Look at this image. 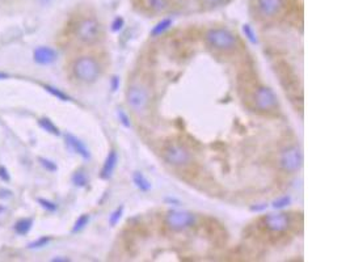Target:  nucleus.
I'll list each match as a JSON object with an SVG mask.
<instances>
[{"label":"nucleus","instance_id":"36","mask_svg":"<svg viewBox=\"0 0 350 262\" xmlns=\"http://www.w3.org/2000/svg\"><path fill=\"white\" fill-rule=\"evenodd\" d=\"M5 79H9V75H8L7 72H0V80H5Z\"/></svg>","mask_w":350,"mask_h":262},{"label":"nucleus","instance_id":"9","mask_svg":"<svg viewBox=\"0 0 350 262\" xmlns=\"http://www.w3.org/2000/svg\"><path fill=\"white\" fill-rule=\"evenodd\" d=\"M262 226L265 230L273 234H282L291 227V219L290 215L285 212H278V214H267L262 218Z\"/></svg>","mask_w":350,"mask_h":262},{"label":"nucleus","instance_id":"4","mask_svg":"<svg viewBox=\"0 0 350 262\" xmlns=\"http://www.w3.org/2000/svg\"><path fill=\"white\" fill-rule=\"evenodd\" d=\"M166 226L174 232H182L195 224V215L186 210H170L164 218Z\"/></svg>","mask_w":350,"mask_h":262},{"label":"nucleus","instance_id":"3","mask_svg":"<svg viewBox=\"0 0 350 262\" xmlns=\"http://www.w3.org/2000/svg\"><path fill=\"white\" fill-rule=\"evenodd\" d=\"M163 159L167 164L175 168L186 167L191 162V152L180 143H171L163 150Z\"/></svg>","mask_w":350,"mask_h":262},{"label":"nucleus","instance_id":"1","mask_svg":"<svg viewBox=\"0 0 350 262\" xmlns=\"http://www.w3.org/2000/svg\"><path fill=\"white\" fill-rule=\"evenodd\" d=\"M73 74L82 83L92 84L101 75V65L93 57H80L74 62Z\"/></svg>","mask_w":350,"mask_h":262},{"label":"nucleus","instance_id":"33","mask_svg":"<svg viewBox=\"0 0 350 262\" xmlns=\"http://www.w3.org/2000/svg\"><path fill=\"white\" fill-rule=\"evenodd\" d=\"M266 208H267V205H266V203H261V205L252 206V207H251V211L261 212V211H263V210H266Z\"/></svg>","mask_w":350,"mask_h":262},{"label":"nucleus","instance_id":"12","mask_svg":"<svg viewBox=\"0 0 350 262\" xmlns=\"http://www.w3.org/2000/svg\"><path fill=\"white\" fill-rule=\"evenodd\" d=\"M66 144L71 148V151H74L75 154H78L83 160H90V151L89 148L87 147V144L84 143L83 140L74 135L71 133L65 134Z\"/></svg>","mask_w":350,"mask_h":262},{"label":"nucleus","instance_id":"20","mask_svg":"<svg viewBox=\"0 0 350 262\" xmlns=\"http://www.w3.org/2000/svg\"><path fill=\"white\" fill-rule=\"evenodd\" d=\"M89 215L88 214H83V215H80L78 219H76V222L74 223V227L73 230H71V232L73 234H78V232H82V231L86 228V227L88 226V223H89Z\"/></svg>","mask_w":350,"mask_h":262},{"label":"nucleus","instance_id":"30","mask_svg":"<svg viewBox=\"0 0 350 262\" xmlns=\"http://www.w3.org/2000/svg\"><path fill=\"white\" fill-rule=\"evenodd\" d=\"M207 7H218L220 4H223L226 0H201Z\"/></svg>","mask_w":350,"mask_h":262},{"label":"nucleus","instance_id":"31","mask_svg":"<svg viewBox=\"0 0 350 262\" xmlns=\"http://www.w3.org/2000/svg\"><path fill=\"white\" fill-rule=\"evenodd\" d=\"M110 89L112 92H117L119 89V78L117 75H114L110 80Z\"/></svg>","mask_w":350,"mask_h":262},{"label":"nucleus","instance_id":"34","mask_svg":"<svg viewBox=\"0 0 350 262\" xmlns=\"http://www.w3.org/2000/svg\"><path fill=\"white\" fill-rule=\"evenodd\" d=\"M71 260L67 259V257H54L51 259V262H70Z\"/></svg>","mask_w":350,"mask_h":262},{"label":"nucleus","instance_id":"6","mask_svg":"<svg viewBox=\"0 0 350 262\" xmlns=\"http://www.w3.org/2000/svg\"><path fill=\"white\" fill-rule=\"evenodd\" d=\"M279 168L287 173H295L303 166V154L298 146H290L279 155Z\"/></svg>","mask_w":350,"mask_h":262},{"label":"nucleus","instance_id":"28","mask_svg":"<svg viewBox=\"0 0 350 262\" xmlns=\"http://www.w3.org/2000/svg\"><path fill=\"white\" fill-rule=\"evenodd\" d=\"M38 162H40L41 166L46 169L47 172H57L58 171V166L53 160H49L46 158H38Z\"/></svg>","mask_w":350,"mask_h":262},{"label":"nucleus","instance_id":"23","mask_svg":"<svg viewBox=\"0 0 350 262\" xmlns=\"http://www.w3.org/2000/svg\"><path fill=\"white\" fill-rule=\"evenodd\" d=\"M148 5L152 11L164 12L170 7V1L168 0H148Z\"/></svg>","mask_w":350,"mask_h":262},{"label":"nucleus","instance_id":"25","mask_svg":"<svg viewBox=\"0 0 350 262\" xmlns=\"http://www.w3.org/2000/svg\"><path fill=\"white\" fill-rule=\"evenodd\" d=\"M51 240H53V239H51V236H41V237H38L37 240L29 243V244H28V248L29 249L45 248L46 245L50 244Z\"/></svg>","mask_w":350,"mask_h":262},{"label":"nucleus","instance_id":"32","mask_svg":"<svg viewBox=\"0 0 350 262\" xmlns=\"http://www.w3.org/2000/svg\"><path fill=\"white\" fill-rule=\"evenodd\" d=\"M0 179H3L4 182H8L11 179V176H9L5 167H0Z\"/></svg>","mask_w":350,"mask_h":262},{"label":"nucleus","instance_id":"10","mask_svg":"<svg viewBox=\"0 0 350 262\" xmlns=\"http://www.w3.org/2000/svg\"><path fill=\"white\" fill-rule=\"evenodd\" d=\"M256 8L262 17H275L285 8V0H256Z\"/></svg>","mask_w":350,"mask_h":262},{"label":"nucleus","instance_id":"13","mask_svg":"<svg viewBox=\"0 0 350 262\" xmlns=\"http://www.w3.org/2000/svg\"><path fill=\"white\" fill-rule=\"evenodd\" d=\"M117 164H118V154H117L116 150H110L106 155V158H105L104 164H102L100 177L102 179L112 178L113 173L117 168Z\"/></svg>","mask_w":350,"mask_h":262},{"label":"nucleus","instance_id":"19","mask_svg":"<svg viewBox=\"0 0 350 262\" xmlns=\"http://www.w3.org/2000/svg\"><path fill=\"white\" fill-rule=\"evenodd\" d=\"M71 179H73L74 185L78 187H86L88 185V181H89L87 173H86L84 169H78V171H75V172L73 173V176H71Z\"/></svg>","mask_w":350,"mask_h":262},{"label":"nucleus","instance_id":"35","mask_svg":"<svg viewBox=\"0 0 350 262\" xmlns=\"http://www.w3.org/2000/svg\"><path fill=\"white\" fill-rule=\"evenodd\" d=\"M166 202H168V203H176V205H180V201H178V199H175V198H166Z\"/></svg>","mask_w":350,"mask_h":262},{"label":"nucleus","instance_id":"8","mask_svg":"<svg viewBox=\"0 0 350 262\" xmlns=\"http://www.w3.org/2000/svg\"><path fill=\"white\" fill-rule=\"evenodd\" d=\"M253 102L259 110L271 111L278 108V97L270 87H257L253 93Z\"/></svg>","mask_w":350,"mask_h":262},{"label":"nucleus","instance_id":"24","mask_svg":"<svg viewBox=\"0 0 350 262\" xmlns=\"http://www.w3.org/2000/svg\"><path fill=\"white\" fill-rule=\"evenodd\" d=\"M123 211H125V207H123V206H118V207L109 215V226L116 227L119 223V220L122 219Z\"/></svg>","mask_w":350,"mask_h":262},{"label":"nucleus","instance_id":"7","mask_svg":"<svg viewBox=\"0 0 350 262\" xmlns=\"http://www.w3.org/2000/svg\"><path fill=\"white\" fill-rule=\"evenodd\" d=\"M126 102L135 114H143L150 104V96L143 87L131 86L126 92Z\"/></svg>","mask_w":350,"mask_h":262},{"label":"nucleus","instance_id":"5","mask_svg":"<svg viewBox=\"0 0 350 262\" xmlns=\"http://www.w3.org/2000/svg\"><path fill=\"white\" fill-rule=\"evenodd\" d=\"M76 37L80 42L86 45H93L101 37V25L97 20L92 17L84 18L76 26Z\"/></svg>","mask_w":350,"mask_h":262},{"label":"nucleus","instance_id":"14","mask_svg":"<svg viewBox=\"0 0 350 262\" xmlns=\"http://www.w3.org/2000/svg\"><path fill=\"white\" fill-rule=\"evenodd\" d=\"M172 25H174V20H172V18H162V20L151 29L150 34H151V37H154V38H158V37L163 36L164 33L168 32V30L172 28Z\"/></svg>","mask_w":350,"mask_h":262},{"label":"nucleus","instance_id":"16","mask_svg":"<svg viewBox=\"0 0 350 262\" xmlns=\"http://www.w3.org/2000/svg\"><path fill=\"white\" fill-rule=\"evenodd\" d=\"M32 228H33L32 218H21V219H18L17 222L15 223V226H13L15 232L17 235H20V236H25V235H28Z\"/></svg>","mask_w":350,"mask_h":262},{"label":"nucleus","instance_id":"15","mask_svg":"<svg viewBox=\"0 0 350 262\" xmlns=\"http://www.w3.org/2000/svg\"><path fill=\"white\" fill-rule=\"evenodd\" d=\"M133 182L137 186V189H139L143 193H147L152 189L151 181L143 175L142 172H134L133 173Z\"/></svg>","mask_w":350,"mask_h":262},{"label":"nucleus","instance_id":"18","mask_svg":"<svg viewBox=\"0 0 350 262\" xmlns=\"http://www.w3.org/2000/svg\"><path fill=\"white\" fill-rule=\"evenodd\" d=\"M42 88H44L46 92H49L51 96L57 97L58 100L65 101V102H67V101H73L71 96H69V94L66 93V92H63V90L59 89V88H57V87L50 86V84H42Z\"/></svg>","mask_w":350,"mask_h":262},{"label":"nucleus","instance_id":"29","mask_svg":"<svg viewBox=\"0 0 350 262\" xmlns=\"http://www.w3.org/2000/svg\"><path fill=\"white\" fill-rule=\"evenodd\" d=\"M125 26V20H123L122 17H119V16H117L114 20H113V22H112V32H114V33H117V32H119V30H122V28Z\"/></svg>","mask_w":350,"mask_h":262},{"label":"nucleus","instance_id":"11","mask_svg":"<svg viewBox=\"0 0 350 262\" xmlns=\"http://www.w3.org/2000/svg\"><path fill=\"white\" fill-rule=\"evenodd\" d=\"M33 59L40 66L53 65L58 59V51L50 46H38L33 51Z\"/></svg>","mask_w":350,"mask_h":262},{"label":"nucleus","instance_id":"26","mask_svg":"<svg viewBox=\"0 0 350 262\" xmlns=\"http://www.w3.org/2000/svg\"><path fill=\"white\" fill-rule=\"evenodd\" d=\"M117 117H118L119 123H121L125 129H131V127H133L130 117H129V114H127L126 111L123 110L122 108L117 109Z\"/></svg>","mask_w":350,"mask_h":262},{"label":"nucleus","instance_id":"17","mask_svg":"<svg viewBox=\"0 0 350 262\" xmlns=\"http://www.w3.org/2000/svg\"><path fill=\"white\" fill-rule=\"evenodd\" d=\"M38 126H40L44 131H46V133L49 134H53L55 137H59V135H61L58 126L55 125L50 118H47V117H42V118L38 119Z\"/></svg>","mask_w":350,"mask_h":262},{"label":"nucleus","instance_id":"2","mask_svg":"<svg viewBox=\"0 0 350 262\" xmlns=\"http://www.w3.org/2000/svg\"><path fill=\"white\" fill-rule=\"evenodd\" d=\"M206 42L219 51H232L238 47V38L234 33L224 28H211L206 32Z\"/></svg>","mask_w":350,"mask_h":262},{"label":"nucleus","instance_id":"21","mask_svg":"<svg viewBox=\"0 0 350 262\" xmlns=\"http://www.w3.org/2000/svg\"><path fill=\"white\" fill-rule=\"evenodd\" d=\"M291 202H292L291 195L286 194V195H281V197H278L277 199H274L273 203H271V207L275 208V210H282V208L289 207V206L291 205Z\"/></svg>","mask_w":350,"mask_h":262},{"label":"nucleus","instance_id":"22","mask_svg":"<svg viewBox=\"0 0 350 262\" xmlns=\"http://www.w3.org/2000/svg\"><path fill=\"white\" fill-rule=\"evenodd\" d=\"M242 30L243 33H244V36H246L247 40L252 43V45H257V43H259V38H257V34L256 32H255V29L252 28V25H249V24H243Z\"/></svg>","mask_w":350,"mask_h":262},{"label":"nucleus","instance_id":"27","mask_svg":"<svg viewBox=\"0 0 350 262\" xmlns=\"http://www.w3.org/2000/svg\"><path fill=\"white\" fill-rule=\"evenodd\" d=\"M37 202L40 203L41 207L45 208V210L49 212H55L57 211V208H58L57 203L49 201V199H45V198H38V199H37Z\"/></svg>","mask_w":350,"mask_h":262}]
</instances>
